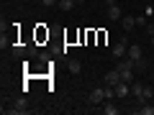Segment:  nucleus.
Segmentation results:
<instances>
[{"label":"nucleus","instance_id":"obj_1","mask_svg":"<svg viewBox=\"0 0 154 115\" xmlns=\"http://www.w3.org/2000/svg\"><path fill=\"white\" fill-rule=\"evenodd\" d=\"M128 59L134 61V66L136 69H146V59H144V51H141V46H128Z\"/></svg>","mask_w":154,"mask_h":115},{"label":"nucleus","instance_id":"obj_2","mask_svg":"<svg viewBox=\"0 0 154 115\" xmlns=\"http://www.w3.org/2000/svg\"><path fill=\"white\" fill-rule=\"evenodd\" d=\"M105 87H95V90H90V95H88V105H103L105 102Z\"/></svg>","mask_w":154,"mask_h":115},{"label":"nucleus","instance_id":"obj_3","mask_svg":"<svg viewBox=\"0 0 154 115\" xmlns=\"http://www.w3.org/2000/svg\"><path fill=\"white\" fill-rule=\"evenodd\" d=\"M3 110H5L8 115H23V113H28V102L21 97V100H16L11 108H3Z\"/></svg>","mask_w":154,"mask_h":115},{"label":"nucleus","instance_id":"obj_4","mask_svg":"<svg viewBox=\"0 0 154 115\" xmlns=\"http://www.w3.org/2000/svg\"><path fill=\"white\" fill-rule=\"evenodd\" d=\"M108 18H110V21H121V18H123L121 5H118L116 0H108Z\"/></svg>","mask_w":154,"mask_h":115},{"label":"nucleus","instance_id":"obj_5","mask_svg":"<svg viewBox=\"0 0 154 115\" xmlns=\"http://www.w3.org/2000/svg\"><path fill=\"white\" fill-rule=\"evenodd\" d=\"M118 82H123V79H121V72H118V69L105 72V84H108V87H116Z\"/></svg>","mask_w":154,"mask_h":115},{"label":"nucleus","instance_id":"obj_6","mask_svg":"<svg viewBox=\"0 0 154 115\" xmlns=\"http://www.w3.org/2000/svg\"><path fill=\"white\" fill-rule=\"evenodd\" d=\"M128 95H131V82H118V84H116V97L126 100Z\"/></svg>","mask_w":154,"mask_h":115},{"label":"nucleus","instance_id":"obj_7","mask_svg":"<svg viewBox=\"0 0 154 115\" xmlns=\"http://www.w3.org/2000/svg\"><path fill=\"white\" fill-rule=\"evenodd\" d=\"M110 54H113V59H123V56L128 54V46H126V41H118V44L113 46V51H110Z\"/></svg>","mask_w":154,"mask_h":115},{"label":"nucleus","instance_id":"obj_8","mask_svg":"<svg viewBox=\"0 0 154 115\" xmlns=\"http://www.w3.org/2000/svg\"><path fill=\"white\" fill-rule=\"evenodd\" d=\"M131 95H134V97H136V102L141 105V95H144V84H141V82H136V79H134V82H131Z\"/></svg>","mask_w":154,"mask_h":115},{"label":"nucleus","instance_id":"obj_9","mask_svg":"<svg viewBox=\"0 0 154 115\" xmlns=\"http://www.w3.org/2000/svg\"><path fill=\"white\" fill-rule=\"evenodd\" d=\"M100 113H103V115H118L121 110L116 108V105H110V100H105V102H103V108H100Z\"/></svg>","mask_w":154,"mask_h":115},{"label":"nucleus","instance_id":"obj_10","mask_svg":"<svg viewBox=\"0 0 154 115\" xmlns=\"http://www.w3.org/2000/svg\"><path fill=\"white\" fill-rule=\"evenodd\" d=\"M67 69H69V74H80V72H82L80 59H69V61H67Z\"/></svg>","mask_w":154,"mask_h":115},{"label":"nucleus","instance_id":"obj_11","mask_svg":"<svg viewBox=\"0 0 154 115\" xmlns=\"http://www.w3.org/2000/svg\"><path fill=\"white\" fill-rule=\"evenodd\" d=\"M121 26H123V31H131V28H136V18H134V16H123L121 18Z\"/></svg>","mask_w":154,"mask_h":115},{"label":"nucleus","instance_id":"obj_12","mask_svg":"<svg viewBox=\"0 0 154 115\" xmlns=\"http://www.w3.org/2000/svg\"><path fill=\"white\" fill-rule=\"evenodd\" d=\"M134 113H139V115H154V105L152 102H144L141 108H136Z\"/></svg>","mask_w":154,"mask_h":115},{"label":"nucleus","instance_id":"obj_13","mask_svg":"<svg viewBox=\"0 0 154 115\" xmlns=\"http://www.w3.org/2000/svg\"><path fill=\"white\" fill-rule=\"evenodd\" d=\"M75 5H77L75 0H59V3H57V8H62V10H72Z\"/></svg>","mask_w":154,"mask_h":115},{"label":"nucleus","instance_id":"obj_14","mask_svg":"<svg viewBox=\"0 0 154 115\" xmlns=\"http://www.w3.org/2000/svg\"><path fill=\"white\" fill-rule=\"evenodd\" d=\"M13 54H16V56H23V54H26V49H23V44H16V46H13Z\"/></svg>","mask_w":154,"mask_h":115},{"label":"nucleus","instance_id":"obj_15","mask_svg":"<svg viewBox=\"0 0 154 115\" xmlns=\"http://www.w3.org/2000/svg\"><path fill=\"white\" fill-rule=\"evenodd\" d=\"M136 26H149V16H136Z\"/></svg>","mask_w":154,"mask_h":115},{"label":"nucleus","instance_id":"obj_16","mask_svg":"<svg viewBox=\"0 0 154 115\" xmlns=\"http://www.w3.org/2000/svg\"><path fill=\"white\" fill-rule=\"evenodd\" d=\"M41 3H44V5H57L59 0H41Z\"/></svg>","mask_w":154,"mask_h":115},{"label":"nucleus","instance_id":"obj_17","mask_svg":"<svg viewBox=\"0 0 154 115\" xmlns=\"http://www.w3.org/2000/svg\"><path fill=\"white\" fill-rule=\"evenodd\" d=\"M146 31H149V36H154V23H149V26H146Z\"/></svg>","mask_w":154,"mask_h":115},{"label":"nucleus","instance_id":"obj_18","mask_svg":"<svg viewBox=\"0 0 154 115\" xmlns=\"http://www.w3.org/2000/svg\"><path fill=\"white\" fill-rule=\"evenodd\" d=\"M75 3H77V5H82V3H85V0H75Z\"/></svg>","mask_w":154,"mask_h":115}]
</instances>
